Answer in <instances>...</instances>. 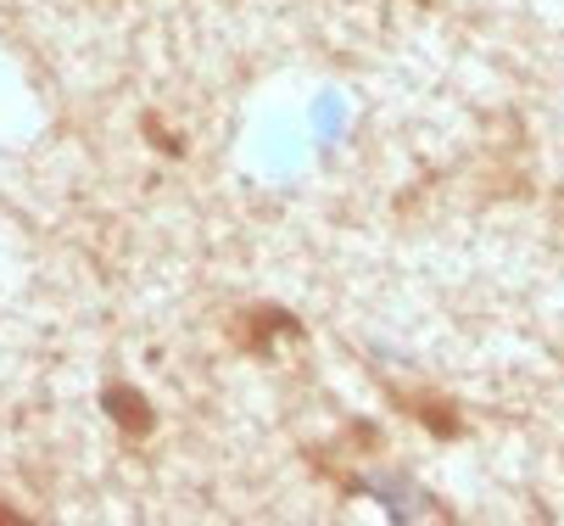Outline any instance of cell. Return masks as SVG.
<instances>
[{"mask_svg":"<svg viewBox=\"0 0 564 526\" xmlns=\"http://www.w3.org/2000/svg\"><path fill=\"white\" fill-rule=\"evenodd\" d=\"M274 336H302V325L291 314H280V309H247V314L229 320V342L240 353H269Z\"/></svg>","mask_w":564,"mask_h":526,"instance_id":"obj_1","label":"cell"},{"mask_svg":"<svg viewBox=\"0 0 564 526\" xmlns=\"http://www.w3.org/2000/svg\"><path fill=\"white\" fill-rule=\"evenodd\" d=\"M101 409L112 415V426L123 431V437H151L156 431V415H151V404H145V393H134V387H123V382H112L107 393H101Z\"/></svg>","mask_w":564,"mask_h":526,"instance_id":"obj_2","label":"cell"},{"mask_svg":"<svg viewBox=\"0 0 564 526\" xmlns=\"http://www.w3.org/2000/svg\"><path fill=\"white\" fill-rule=\"evenodd\" d=\"M402 409H414V420L420 426H431L436 437H458L464 431V420H458V404L453 398H436V393H391Z\"/></svg>","mask_w":564,"mask_h":526,"instance_id":"obj_3","label":"cell"}]
</instances>
